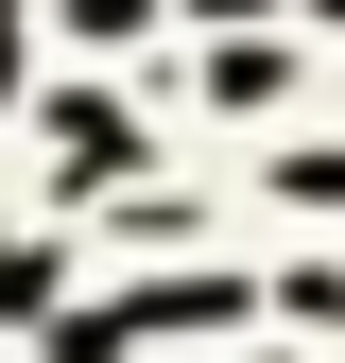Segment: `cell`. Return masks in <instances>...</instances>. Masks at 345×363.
I'll list each match as a JSON object with an SVG mask.
<instances>
[{"mask_svg": "<svg viewBox=\"0 0 345 363\" xmlns=\"http://www.w3.org/2000/svg\"><path fill=\"white\" fill-rule=\"evenodd\" d=\"M52 173H69V191H104V173H139V121L69 86V104H52Z\"/></svg>", "mask_w": 345, "mask_h": 363, "instance_id": "obj_1", "label": "cell"}, {"mask_svg": "<svg viewBox=\"0 0 345 363\" xmlns=\"http://www.w3.org/2000/svg\"><path fill=\"white\" fill-rule=\"evenodd\" d=\"M207 104H293V52H276V35H225V69H207Z\"/></svg>", "mask_w": 345, "mask_h": 363, "instance_id": "obj_2", "label": "cell"}, {"mask_svg": "<svg viewBox=\"0 0 345 363\" xmlns=\"http://www.w3.org/2000/svg\"><path fill=\"white\" fill-rule=\"evenodd\" d=\"M69 35H86V52H139V35H156V0H69Z\"/></svg>", "mask_w": 345, "mask_h": 363, "instance_id": "obj_3", "label": "cell"}, {"mask_svg": "<svg viewBox=\"0 0 345 363\" xmlns=\"http://www.w3.org/2000/svg\"><path fill=\"white\" fill-rule=\"evenodd\" d=\"M276 191L293 208H345V156H276Z\"/></svg>", "mask_w": 345, "mask_h": 363, "instance_id": "obj_4", "label": "cell"}]
</instances>
